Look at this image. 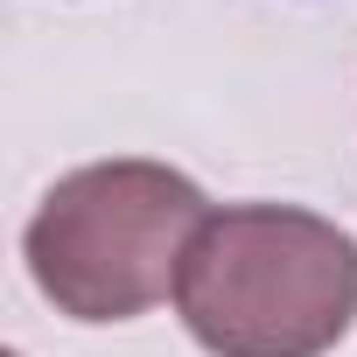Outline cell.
<instances>
[{"label": "cell", "instance_id": "6da1fadb", "mask_svg": "<svg viewBox=\"0 0 357 357\" xmlns=\"http://www.w3.org/2000/svg\"><path fill=\"white\" fill-rule=\"evenodd\" d=\"M175 315L211 357H322L357 322V238L294 204L211 211L175 273Z\"/></svg>", "mask_w": 357, "mask_h": 357}, {"label": "cell", "instance_id": "7a4b0ae2", "mask_svg": "<svg viewBox=\"0 0 357 357\" xmlns=\"http://www.w3.org/2000/svg\"><path fill=\"white\" fill-rule=\"evenodd\" d=\"M204 218V190L168 161H91L36 204L22 259L56 315L133 322L175 287Z\"/></svg>", "mask_w": 357, "mask_h": 357}]
</instances>
